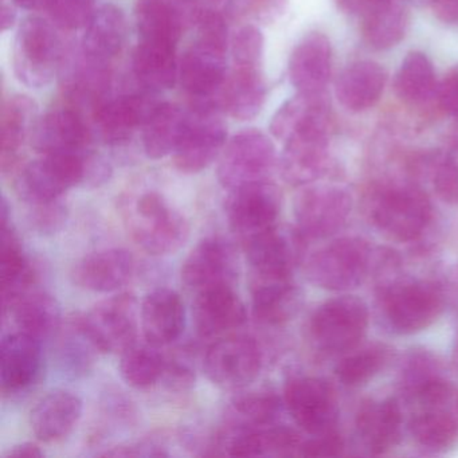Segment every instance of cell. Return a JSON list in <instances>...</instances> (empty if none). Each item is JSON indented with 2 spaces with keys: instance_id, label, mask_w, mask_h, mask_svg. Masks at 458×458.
<instances>
[{
  "instance_id": "6da1fadb",
  "label": "cell",
  "mask_w": 458,
  "mask_h": 458,
  "mask_svg": "<svg viewBox=\"0 0 458 458\" xmlns=\"http://www.w3.org/2000/svg\"><path fill=\"white\" fill-rule=\"evenodd\" d=\"M111 175V167L89 149L77 154L42 155L20 171L15 191L29 205L55 202L80 184L98 186Z\"/></svg>"
},
{
  "instance_id": "7a4b0ae2",
  "label": "cell",
  "mask_w": 458,
  "mask_h": 458,
  "mask_svg": "<svg viewBox=\"0 0 458 458\" xmlns=\"http://www.w3.org/2000/svg\"><path fill=\"white\" fill-rule=\"evenodd\" d=\"M369 218L387 237L399 242H415L433 221L428 195L414 183L379 184L369 192Z\"/></svg>"
},
{
  "instance_id": "3957f363",
  "label": "cell",
  "mask_w": 458,
  "mask_h": 458,
  "mask_svg": "<svg viewBox=\"0 0 458 458\" xmlns=\"http://www.w3.org/2000/svg\"><path fill=\"white\" fill-rule=\"evenodd\" d=\"M124 216L131 238L149 256L175 253L189 240L186 216L160 192H144L127 206Z\"/></svg>"
},
{
  "instance_id": "277c9868",
  "label": "cell",
  "mask_w": 458,
  "mask_h": 458,
  "mask_svg": "<svg viewBox=\"0 0 458 458\" xmlns=\"http://www.w3.org/2000/svg\"><path fill=\"white\" fill-rule=\"evenodd\" d=\"M377 254L363 238H337L308 259V280L324 291H352L374 272Z\"/></svg>"
},
{
  "instance_id": "5b68a950",
  "label": "cell",
  "mask_w": 458,
  "mask_h": 458,
  "mask_svg": "<svg viewBox=\"0 0 458 458\" xmlns=\"http://www.w3.org/2000/svg\"><path fill=\"white\" fill-rule=\"evenodd\" d=\"M64 63V42L55 26L37 15L23 20L13 49V68L18 81L36 89L47 87L61 73Z\"/></svg>"
},
{
  "instance_id": "8992f818",
  "label": "cell",
  "mask_w": 458,
  "mask_h": 458,
  "mask_svg": "<svg viewBox=\"0 0 458 458\" xmlns=\"http://www.w3.org/2000/svg\"><path fill=\"white\" fill-rule=\"evenodd\" d=\"M379 297L386 323L398 335L420 334L444 312V289L430 280L394 281Z\"/></svg>"
},
{
  "instance_id": "52a82bcc",
  "label": "cell",
  "mask_w": 458,
  "mask_h": 458,
  "mask_svg": "<svg viewBox=\"0 0 458 458\" xmlns=\"http://www.w3.org/2000/svg\"><path fill=\"white\" fill-rule=\"evenodd\" d=\"M412 402L420 407L409 423L412 439L431 452L452 447L458 439V387L441 377Z\"/></svg>"
},
{
  "instance_id": "ba28073f",
  "label": "cell",
  "mask_w": 458,
  "mask_h": 458,
  "mask_svg": "<svg viewBox=\"0 0 458 458\" xmlns=\"http://www.w3.org/2000/svg\"><path fill=\"white\" fill-rule=\"evenodd\" d=\"M369 320V307L358 297L327 300L310 316V339L329 355L350 352L366 335Z\"/></svg>"
},
{
  "instance_id": "9c48e42d",
  "label": "cell",
  "mask_w": 458,
  "mask_h": 458,
  "mask_svg": "<svg viewBox=\"0 0 458 458\" xmlns=\"http://www.w3.org/2000/svg\"><path fill=\"white\" fill-rule=\"evenodd\" d=\"M273 141L259 130H245L230 139L218 165V181L225 189L269 181L277 165Z\"/></svg>"
},
{
  "instance_id": "30bf717a",
  "label": "cell",
  "mask_w": 458,
  "mask_h": 458,
  "mask_svg": "<svg viewBox=\"0 0 458 458\" xmlns=\"http://www.w3.org/2000/svg\"><path fill=\"white\" fill-rule=\"evenodd\" d=\"M74 321L98 352L123 353L138 339V302L128 293L109 297Z\"/></svg>"
},
{
  "instance_id": "8fae6325",
  "label": "cell",
  "mask_w": 458,
  "mask_h": 458,
  "mask_svg": "<svg viewBox=\"0 0 458 458\" xmlns=\"http://www.w3.org/2000/svg\"><path fill=\"white\" fill-rule=\"evenodd\" d=\"M221 114L216 106H191L174 152V165L181 173H202L221 157L227 141V125Z\"/></svg>"
},
{
  "instance_id": "7c38bea8",
  "label": "cell",
  "mask_w": 458,
  "mask_h": 458,
  "mask_svg": "<svg viewBox=\"0 0 458 458\" xmlns=\"http://www.w3.org/2000/svg\"><path fill=\"white\" fill-rule=\"evenodd\" d=\"M352 208V197L343 187L334 184L310 187L294 203V227L308 242L326 240L347 225Z\"/></svg>"
},
{
  "instance_id": "4fadbf2b",
  "label": "cell",
  "mask_w": 458,
  "mask_h": 458,
  "mask_svg": "<svg viewBox=\"0 0 458 458\" xmlns=\"http://www.w3.org/2000/svg\"><path fill=\"white\" fill-rule=\"evenodd\" d=\"M262 369V351L253 337L226 336L214 343L203 360L206 377L226 390L248 387Z\"/></svg>"
},
{
  "instance_id": "5bb4252c",
  "label": "cell",
  "mask_w": 458,
  "mask_h": 458,
  "mask_svg": "<svg viewBox=\"0 0 458 458\" xmlns=\"http://www.w3.org/2000/svg\"><path fill=\"white\" fill-rule=\"evenodd\" d=\"M284 403L297 426L312 436L335 430L339 420L334 388L320 377L289 379L284 387Z\"/></svg>"
},
{
  "instance_id": "9a60e30c",
  "label": "cell",
  "mask_w": 458,
  "mask_h": 458,
  "mask_svg": "<svg viewBox=\"0 0 458 458\" xmlns=\"http://www.w3.org/2000/svg\"><path fill=\"white\" fill-rule=\"evenodd\" d=\"M283 198L269 181L232 190L226 200V216L242 242L277 226Z\"/></svg>"
},
{
  "instance_id": "2e32d148",
  "label": "cell",
  "mask_w": 458,
  "mask_h": 458,
  "mask_svg": "<svg viewBox=\"0 0 458 458\" xmlns=\"http://www.w3.org/2000/svg\"><path fill=\"white\" fill-rule=\"evenodd\" d=\"M307 242L296 227L284 229L278 225L245 241L242 243L251 278H292L304 259Z\"/></svg>"
},
{
  "instance_id": "e0dca14e",
  "label": "cell",
  "mask_w": 458,
  "mask_h": 458,
  "mask_svg": "<svg viewBox=\"0 0 458 458\" xmlns=\"http://www.w3.org/2000/svg\"><path fill=\"white\" fill-rule=\"evenodd\" d=\"M226 53L224 47L197 41L179 61V82L191 106H219V93L229 76Z\"/></svg>"
},
{
  "instance_id": "ac0fdd59",
  "label": "cell",
  "mask_w": 458,
  "mask_h": 458,
  "mask_svg": "<svg viewBox=\"0 0 458 458\" xmlns=\"http://www.w3.org/2000/svg\"><path fill=\"white\" fill-rule=\"evenodd\" d=\"M331 131L320 130L299 133L284 141L280 165L281 175L294 187L310 186L331 170L329 152Z\"/></svg>"
},
{
  "instance_id": "d6986e66",
  "label": "cell",
  "mask_w": 458,
  "mask_h": 458,
  "mask_svg": "<svg viewBox=\"0 0 458 458\" xmlns=\"http://www.w3.org/2000/svg\"><path fill=\"white\" fill-rule=\"evenodd\" d=\"M202 12L198 0H138L136 26L141 39L178 45L184 31L197 26Z\"/></svg>"
},
{
  "instance_id": "ffe728a7",
  "label": "cell",
  "mask_w": 458,
  "mask_h": 458,
  "mask_svg": "<svg viewBox=\"0 0 458 458\" xmlns=\"http://www.w3.org/2000/svg\"><path fill=\"white\" fill-rule=\"evenodd\" d=\"M151 93L147 90L101 101L93 109V123L101 140L117 146L130 140L136 130L143 128L160 104Z\"/></svg>"
},
{
  "instance_id": "44dd1931",
  "label": "cell",
  "mask_w": 458,
  "mask_h": 458,
  "mask_svg": "<svg viewBox=\"0 0 458 458\" xmlns=\"http://www.w3.org/2000/svg\"><path fill=\"white\" fill-rule=\"evenodd\" d=\"M237 254L229 241L218 235L203 238L182 265V281L200 291L216 285H232L237 276Z\"/></svg>"
},
{
  "instance_id": "7402d4cb",
  "label": "cell",
  "mask_w": 458,
  "mask_h": 458,
  "mask_svg": "<svg viewBox=\"0 0 458 458\" xmlns=\"http://www.w3.org/2000/svg\"><path fill=\"white\" fill-rule=\"evenodd\" d=\"M192 316L195 328L203 337L224 336L248 320L245 304L229 284L198 291Z\"/></svg>"
},
{
  "instance_id": "603a6c76",
  "label": "cell",
  "mask_w": 458,
  "mask_h": 458,
  "mask_svg": "<svg viewBox=\"0 0 458 458\" xmlns=\"http://www.w3.org/2000/svg\"><path fill=\"white\" fill-rule=\"evenodd\" d=\"M334 52L326 34L312 31L300 39L288 63L289 81L297 92H327L332 79Z\"/></svg>"
},
{
  "instance_id": "cb8c5ba5",
  "label": "cell",
  "mask_w": 458,
  "mask_h": 458,
  "mask_svg": "<svg viewBox=\"0 0 458 458\" xmlns=\"http://www.w3.org/2000/svg\"><path fill=\"white\" fill-rule=\"evenodd\" d=\"M92 132L79 112L60 108L38 117L31 131V147L41 155L77 154L89 148Z\"/></svg>"
},
{
  "instance_id": "d4e9b609",
  "label": "cell",
  "mask_w": 458,
  "mask_h": 458,
  "mask_svg": "<svg viewBox=\"0 0 458 458\" xmlns=\"http://www.w3.org/2000/svg\"><path fill=\"white\" fill-rule=\"evenodd\" d=\"M135 259L125 249L112 248L82 257L74 265L72 278L85 291L112 293L119 291L132 277Z\"/></svg>"
},
{
  "instance_id": "484cf974",
  "label": "cell",
  "mask_w": 458,
  "mask_h": 458,
  "mask_svg": "<svg viewBox=\"0 0 458 458\" xmlns=\"http://www.w3.org/2000/svg\"><path fill=\"white\" fill-rule=\"evenodd\" d=\"M318 130H332L331 101L327 92H297L277 109L270 122V132L281 141Z\"/></svg>"
},
{
  "instance_id": "4316f807",
  "label": "cell",
  "mask_w": 458,
  "mask_h": 458,
  "mask_svg": "<svg viewBox=\"0 0 458 458\" xmlns=\"http://www.w3.org/2000/svg\"><path fill=\"white\" fill-rule=\"evenodd\" d=\"M42 366V342L26 332L6 335L0 345V383L4 393L30 387Z\"/></svg>"
},
{
  "instance_id": "83f0119b",
  "label": "cell",
  "mask_w": 458,
  "mask_h": 458,
  "mask_svg": "<svg viewBox=\"0 0 458 458\" xmlns=\"http://www.w3.org/2000/svg\"><path fill=\"white\" fill-rule=\"evenodd\" d=\"M140 326L144 340L165 347L183 334L186 308L173 289L157 288L144 297L140 307Z\"/></svg>"
},
{
  "instance_id": "f1b7e54d",
  "label": "cell",
  "mask_w": 458,
  "mask_h": 458,
  "mask_svg": "<svg viewBox=\"0 0 458 458\" xmlns=\"http://www.w3.org/2000/svg\"><path fill=\"white\" fill-rule=\"evenodd\" d=\"M81 398L68 390H53L31 410L30 425L37 439L55 444L71 436L82 417Z\"/></svg>"
},
{
  "instance_id": "f546056e",
  "label": "cell",
  "mask_w": 458,
  "mask_h": 458,
  "mask_svg": "<svg viewBox=\"0 0 458 458\" xmlns=\"http://www.w3.org/2000/svg\"><path fill=\"white\" fill-rule=\"evenodd\" d=\"M387 73L371 60L351 63L340 72L335 82V96L343 108L361 114L374 108L385 92Z\"/></svg>"
},
{
  "instance_id": "4dcf8cb0",
  "label": "cell",
  "mask_w": 458,
  "mask_h": 458,
  "mask_svg": "<svg viewBox=\"0 0 458 458\" xmlns=\"http://www.w3.org/2000/svg\"><path fill=\"white\" fill-rule=\"evenodd\" d=\"M402 409L394 398L361 403L356 414V430L371 454H385L401 441Z\"/></svg>"
},
{
  "instance_id": "1f68e13d",
  "label": "cell",
  "mask_w": 458,
  "mask_h": 458,
  "mask_svg": "<svg viewBox=\"0 0 458 458\" xmlns=\"http://www.w3.org/2000/svg\"><path fill=\"white\" fill-rule=\"evenodd\" d=\"M127 39V20L116 4H103L85 26L81 53L89 60L108 65L122 53Z\"/></svg>"
},
{
  "instance_id": "d6a6232c",
  "label": "cell",
  "mask_w": 458,
  "mask_h": 458,
  "mask_svg": "<svg viewBox=\"0 0 458 458\" xmlns=\"http://www.w3.org/2000/svg\"><path fill=\"white\" fill-rule=\"evenodd\" d=\"M267 96V81L261 68L234 66L219 93V106L233 119L249 122L261 114Z\"/></svg>"
},
{
  "instance_id": "836d02e7",
  "label": "cell",
  "mask_w": 458,
  "mask_h": 458,
  "mask_svg": "<svg viewBox=\"0 0 458 458\" xmlns=\"http://www.w3.org/2000/svg\"><path fill=\"white\" fill-rule=\"evenodd\" d=\"M38 120V106L28 96L15 95L4 103L0 116V167L9 173L17 165L21 148L30 140Z\"/></svg>"
},
{
  "instance_id": "e575fe53",
  "label": "cell",
  "mask_w": 458,
  "mask_h": 458,
  "mask_svg": "<svg viewBox=\"0 0 458 458\" xmlns=\"http://www.w3.org/2000/svg\"><path fill=\"white\" fill-rule=\"evenodd\" d=\"M300 307V292L292 278H251V310L265 326H283Z\"/></svg>"
},
{
  "instance_id": "d590c367",
  "label": "cell",
  "mask_w": 458,
  "mask_h": 458,
  "mask_svg": "<svg viewBox=\"0 0 458 458\" xmlns=\"http://www.w3.org/2000/svg\"><path fill=\"white\" fill-rule=\"evenodd\" d=\"M302 441L293 428L264 426L235 431L227 442V454L233 457H285L300 455Z\"/></svg>"
},
{
  "instance_id": "8d00e7d4",
  "label": "cell",
  "mask_w": 458,
  "mask_h": 458,
  "mask_svg": "<svg viewBox=\"0 0 458 458\" xmlns=\"http://www.w3.org/2000/svg\"><path fill=\"white\" fill-rule=\"evenodd\" d=\"M133 74L148 92H162L179 81L176 45L140 39L133 53Z\"/></svg>"
},
{
  "instance_id": "74e56055",
  "label": "cell",
  "mask_w": 458,
  "mask_h": 458,
  "mask_svg": "<svg viewBox=\"0 0 458 458\" xmlns=\"http://www.w3.org/2000/svg\"><path fill=\"white\" fill-rule=\"evenodd\" d=\"M34 269L9 222L0 233V280L4 310H10L34 285Z\"/></svg>"
},
{
  "instance_id": "f35d334b",
  "label": "cell",
  "mask_w": 458,
  "mask_h": 458,
  "mask_svg": "<svg viewBox=\"0 0 458 458\" xmlns=\"http://www.w3.org/2000/svg\"><path fill=\"white\" fill-rule=\"evenodd\" d=\"M189 111L173 103H160L143 127V147L152 160L174 155L184 128Z\"/></svg>"
},
{
  "instance_id": "ab89813d",
  "label": "cell",
  "mask_w": 458,
  "mask_h": 458,
  "mask_svg": "<svg viewBox=\"0 0 458 458\" xmlns=\"http://www.w3.org/2000/svg\"><path fill=\"white\" fill-rule=\"evenodd\" d=\"M18 331L26 332L37 339H50L61 327V307L52 294L42 291H29L12 308Z\"/></svg>"
},
{
  "instance_id": "60d3db41",
  "label": "cell",
  "mask_w": 458,
  "mask_h": 458,
  "mask_svg": "<svg viewBox=\"0 0 458 458\" xmlns=\"http://www.w3.org/2000/svg\"><path fill=\"white\" fill-rule=\"evenodd\" d=\"M360 22L366 44L383 52L401 44L409 28V15L398 0H382Z\"/></svg>"
},
{
  "instance_id": "b9f144b4",
  "label": "cell",
  "mask_w": 458,
  "mask_h": 458,
  "mask_svg": "<svg viewBox=\"0 0 458 458\" xmlns=\"http://www.w3.org/2000/svg\"><path fill=\"white\" fill-rule=\"evenodd\" d=\"M399 100L409 106H423L437 95L436 71L430 58L422 52H410L399 66L394 80Z\"/></svg>"
},
{
  "instance_id": "7bdbcfd3",
  "label": "cell",
  "mask_w": 458,
  "mask_h": 458,
  "mask_svg": "<svg viewBox=\"0 0 458 458\" xmlns=\"http://www.w3.org/2000/svg\"><path fill=\"white\" fill-rule=\"evenodd\" d=\"M159 348L148 342L135 343L120 353V374L128 386L146 390L165 377L168 360Z\"/></svg>"
},
{
  "instance_id": "ee69618b",
  "label": "cell",
  "mask_w": 458,
  "mask_h": 458,
  "mask_svg": "<svg viewBox=\"0 0 458 458\" xmlns=\"http://www.w3.org/2000/svg\"><path fill=\"white\" fill-rule=\"evenodd\" d=\"M393 351L382 343H374L358 351H350L337 364V379L347 387H360L374 379L391 360Z\"/></svg>"
},
{
  "instance_id": "f6af8a7d",
  "label": "cell",
  "mask_w": 458,
  "mask_h": 458,
  "mask_svg": "<svg viewBox=\"0 0 458 458\" xmlns=\"http://www.w3.org/2000/svg\"><path fill=\"white\" fill-rule=\"evenodd\" d=\"M418 175L426 176L434 191L447 205L458 206V155L454 152H431L412 162Z\"/></svg>"
},
{
  "instance_id": "bcb514c9",
  "label": "cell",
  "mask_w": 458,
  "mask_h": 458,
  "mask_svg": "<svg viewBox=\"0 0 458 458\" xmlns=\"http://www.w3.org/2000/svg\"><path fill=\"white\" fill-rule=\"evenodd\" d=\"M281 409V399L272 391H250L234 398L232 423L235 430L272 425Z\"/></svg>"
},
{
  "instance_id": "7dc6e473",
  "label": "cell",
  "mask_w": 458,
  "mask_h": 458,
  "mask_svg": "<svg viewBox=\"0 0 458 458\" xmlns=\"http://www.w3.org/2000/svg\"><path fill=\"white\" fill-rule=\"evenodd\" d=\"M441 363L425 350L407 353L399 369V387L407 401L417 398L428 385L441 379Z\"/></svg>"
},
{
  "instance_id": "c3c4849f",
  "label": "cell",
  "mask_w": 458,
  "mask_h": 458,
  "mask_svg": "<svg viewBox=\"0 0 458 458\" xmlns=\"http://www.w3.org/2000/svg\"><path fill=\"white\" fill-rule=\"evenodd\" d=\"M264 49V34L253 23L238 29L230 39L233 63L240 68H261Z\"/></svg>"
},
{
  "instance_id": "681fc988",
  "label": "cell",
  "mask_w": 458,
  "mask_h": 458,
  "mask_svg": "<svg viewBox=\"0 0 458 458\" xmlns=\"http://www.w3.org/2000/svg\"><path fill=\"white\" fill-rule=\"evenodd\" d=\"M288 9V0H232L230 15L245 18L256 23H273L280 20Z\"/></svg>"
},
{
  "instance_id": "f907efd6",
  "label": "cell",
  "mask_w": 458,
  "mask_h": 458,
  "mask_svg": "<svg viewBox=\"0 0 458 458\" xmlns=\"http://www.w3.org/2000/svg\"><path fill=\"white\" fill-rule=\"evenodd\" d=\"M96 9V0H53L50 14L58 28L79 30L85 29Z\"/></svg>"
},
{
  "instance_id": "816d5d0a",
  "label": "cell",
  "mask_w": 458,
  "mask_h": 458,
  "mask_svg": "<svg viewBox=\"0 0 458 458\" xmlns=\"http://www.w3.org/2000/svg\"><path fill=\"white\" fill-rule=\"evenodd\" d=\"M66 219H68V208L60 200L31 206L30 216H29L31 229L41 235H52L60 232L65 226Z\"/></svg>"
},
{
  "instance_id": "f5cc1de1",
  "label": "cell",
  "mask_w": 458,
  "mask_h": 458,
  "mask_svg": "<svg viewBox=\"0 0 458 458\" xmlns=\"http://www.w3.org/2000/svg\"><path fill=\"white\" fill-rule=\"evenodd\" d=\"M197 28L198 34H199L198 41L224 47V49L229 47V29H227L226 21L221 13L214 12V10H203Z\"/></svg>"
},
{
  "instance_id": "db71d44e",
  "label": "cell",
  "mask_w": 458,
  "mask_h": 458,
  "mask_svg": "<svg viewBox=\"0 0 458 458\" xmlns=\"http://www.w3.org/2000/svg\"><path fill=\"white\" fill-rule=\"evenodd\" d=\"M344 450V441L342 436L332 430L328 433L313 436L310 441L302 442L300 455L307 457H336Z\"/></svg>"
},
{
  "instance_id": "11a10c76",
  "label": "cell",
  "mask_w": 458,
  "mask_h": 458,
  "mask_svg": "<svg viewBox=\"0 0 458 458\" xmlns=\"http://www.w3.org/2000/svg\"><path fill=\"white\" fill-rule=\"evenodd\" d=\"M437 98L442 111L458 122V65L442 80L437 90Z\"/></svg>"
},
{
  "instance_id": "9f6ffc18",
  "label": "cell",
  "mask_w": 458,
  "mask_h": 458,
  "mask_svg": "<svg viewBox=\"0 0 458 458\" xmlns=\"http://www.w3.org/2000/svg\"><path fill=\"white\" fill-rule=\"evenodd\" d=\"M334 2L339 7L340 12L361 20L382 0H334Z\"/></svg>"
},
{
  "instance_id": "6f0895ef",
  "label": "cell",
  "mask_w": 458,
  "mask_h": 458,
  "mask_svg": "<svg viewBox=\"0 0 458 458\" xmlns=\"http://www.w3.org/2000/svg\"><path fill=\"white\" fill-rule=\"evenodd\" d=\"M431 7L437 20L445 25H458V0H436Z\"/></svg>"
},
{
  "instance_id": "680465c9",
  "label": "cell",
  "mask_w": 458,
  "mask_h": 458,
  "mask_svg": "<svg viewBox=\"0 0 458 458\" xmlns=\"http://www.w3.org/2000/svg\"><path fill=\"white\" fill-rule=\"evenodd\" d=\"M6 455L13 458H39L44 457V452L34 442H23V444L13 446Z\"/></svg>"
},
{
  "instance_id": "91938a15",
  "label": "cell",
  "mask_w": 458,
  "mask_h": 458,
  "mask_svg": "<svg viewBox=\"0 0 458 458\" xmlns=\"http://www.w3.org/2000/svg\"><path fill=\"white\" fill-rule=\"evenodd\" d=\"M17 6L28 10V12H50L53 0H14Z\"/></svg>"
},
{
  "instance_id": "94428289",
  "label": "cell",
  "mask_w": 458,
  "mask_h": 458,
  "mask_svg": "<svg viewBox=\"0 0 458 458\" xmlns=\"http://www.w3.org/2000/svg\"><path fill=\"white\" fill-rule=\"evenodd\" d=\"M2 31L10 30V29L14 28L15 22H17V13L13 9L9 4H4L2 6Z\"/></svg>"
},
{
  "instance_id": "6125c7cd",
  "label": "cell",
  "mask_w": 458,
  "mask_h": 458,
  "mask_svg": "<svg viewBox=\"0 0 458 458\" xmlns=\"http://www.w3.org/2000/svg\"><path fill=\"white\" fill-rule=\"evenodd\" d=\"M453 364L455 369H458V326L457 331H455L454 343H453V353H452Z\"/></svg>"
},
{
  "instance_id": "be15d7a7",
  "label": "cell",
  "mask_w": 458,
  "mask_h": 458,
  "mask_svg": "<svg viewBox=\"0 0 458 458\" xmlns=\"http://www.w3.org/2000/svg\"><path fill=\"white\" fill-rule=\"evenodd\" d=\"M407 4H415V6H433L436 0H404Z\"/></svg>"
},
{
  "instance_id": "e7e4bbea",
  "label": "cell",
  "mask_w": 458,
  "mask_h": 458,
  "mask_svg": "<svg viewBox=\"0 0 458 458\" xmlns=\"http://www.w3.org/2000/svg\"><path fill=\"white\" fill-rule=\"evenodd\" d=\"M210 2H219V0H210Z\"/></svg>"
}]
</instances>
